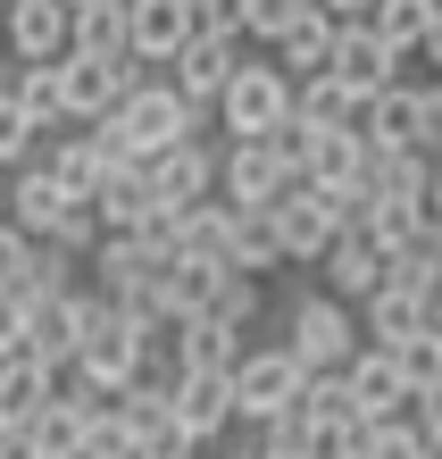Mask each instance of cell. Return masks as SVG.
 <instances>
[{"label":"cell","mask_w":442,"mask_h":459,"mask_svg":"<svg viewBox=\"0 0 442 459\" xmlns=\"http://www.w3.org/2000/svg\"><path fill=\"white\" fill-rule=\"evenodd\" d=\"M242 50H251L242 34H184V50L168 59V84H176L184 100H201V109H209V100H217V84H226V75L242 67Z\"/></svg>","instance_id":"cell-12"},{"label":"cell","mask_w":442,"mask_h":459,"mask_svg":"<svg viewBox=\"0 0 442 459\" xmlns=\"http://www.w3.org/2000/svg\"><path fill=\"white\" fill-rule=\"evenodd\" d=\"M267 301H275L267 276H242V267H226V284H217V301H209L201 317H217V326H234V334H251L259 317H267Z\"/></svg>","instance_id":"cell-27"},{"label":"cell","mask_w":442,"mask_h":459,"mask_svg":"<svg viewBox=\"0 0 442 459\" xmlns=\"http://www.w3.org/2000/svg\"><path fill=\"white\" fill-rule=\"evenodd\" d=\"M418 209H426V226L442 234V159H434V176H426V193H418Z\"/></svg>","instance_id":"cell-43"},{"label":"cell","mask_w":442,"mask_h":459,"mask_svg":"<svg viewBox=\"0 0 442 459\" xmlns=\"http://www.w3.org/2000/svg\"><path fill=\"white\" fill-rule=\"evenodd\" d=\"M67 50L126 59V0H75V9H67Z\"/></svg>","instance_id":"cell-23"},{"label":"cell","mask_w":442,"mask_h":459,"mask_svg":"<svg viewBox=\"0 0 442 459\" xmlns=\"http://www.w3.org/2000/svg\"><path fill=\"white\" fill-rule=\"evenodd\" d=\"M168 410H176L184 435L209 451V443L234 426V376H226V368H176V376H168Z\"/></svg>","instance_id":"cell-9"},{"label":"cell","mask_w":442,"mask_h":459,"mask_svg":"<svg viewBox=\"0 0 442 459\" xmlns=\"http://www.w3.org/2000/svg\"><path fill=\"white\" fill-rule=\"evenodd\" d=\"M359 234H368L376 251L393 259L401 242H418V234H426V209H418V201H368V218H359Z\"/></svg>","instance_id":"cell-30"},{"label":"cell","mask_w":442,"mask_h":459,"mask_svg":"<svg viewBox=\"0 0 442 459\" xmlns=\"http://www.w3.org/2000/svg\"><path fill=\"white\" fill-rule=\"evenodd\" d=\"M134 451H143V443H134L126 426H117V410L100 401V410L84 418V443H75V459H134Z\"/></svg>","instance_id":"cell-34"},{"label":"cell","mask_w":442,"mask_h":459,"mask_svg":"<svg viewBox=\"0 0 442 459\" xmlns=\"http://www.w3.org/2000/svg\"><path fill=\"white\" fill-rule=\"evenodd\" d=\"M143 84V59H92V50H67L59 59V100H67V126H92V117H108L117 100Z\"/></svg>","instance_id":"cell-5"},{"label":"cell","mask_w":442,"mask_h":459,"mask_svg":"<svg viewBox=\"0 0 442 459\" xmlns=\"http://www.w3.org/2000/svg\"><path fill=\"white\" fill-rule=\"evenodd\" d=\"M393 368L409 376V393H426L434 376H442V326H418L409 342H393Z\"/></svg>","instance_id":"cell-33"},{"label":"cell","mask_w":442,"mask_h":459,"mask_svg":"<svg viewBox=\"0 0 442 459\" xmlns=\"http://www.w3.org/2000/svg\"><path fill=\"white\" fill-rule=\"evenodd\" d=\"M50 393H59V368H42L34 351H9V359H0V418L9 426H25Z\"/></svg>","instance_id":"cell-21"},{"label":"cell","mask_w":442,"mask_h":459,"mask_svg":"<svg viewBox=\"0 0 442 459\" xmlns=\"http://www.w3.org/2000/svg\"><path fill=\"white\" fill-rule=\"evenodd\" d=\"M192 34H242V0H192Z\"/></svg>","instance_id":"cell-39"},{"label":"cell","mask_w":442,"mask_h":459,"mask_svg":"<svg viewBox=\"0 0 442 459\" xmlns=\"http://www.w3.org/2000/svg\"><path fill=\"white\" fill-rule=\"evenodd\" d=\"M267 50H275V67H284L292 84H300V75H325V59H334V17H325V9H309L300 25H284V34H275Z\"/></svg>","instance_id":"cell-22"},{"label":"cell","mask_w":442,"mask_h":459,"mask_svg":"<svg viewBox=\"0 0 442 459\" xmlns=\"http://www.w3.org/2000/svg\"><path fill=\"white\" fill-rule=\"evenodd\" d=\"M251 459H309V451H267V443H259V451H251Z\"/></svg>","instance_id":"cell-46"},{"label":"cell","mask_w":442,"mask_h":459,"mask_svg":"<svg viewBox=\"0 0 442 459\" xmlns=\"http://www.w3.org/2000/svg\"><path fill=\"white\" fill-rule=\"evenodd\" d=\"M67 9H75V0H67Z\"/></svg>","instance_id":"cell-49"},{"label":"cell","mask_w":442,"mask_h":459,"mask_svg":"<svg viewBox=\"0 0 442 459\" xmlns=\"http://www.w3.org/2000/svg\"><path fill=\"white\" fill-rule=\"evenodd\" d=\"M384 276H393V259H384V251H376V242L359 234V226H342V234L317 251V284L334 292V301H368V292H376Z\"/></svg>","instance_id":"cell-13"},{"label":"cell","mask_w":442,"mask_h":459,"mask_svg":"<svg viewBox=\"0 0 442 459\" xmlns=\"http://www.w3.org/2000/svg\"><path fill=\"white\" fill-rule=\"evenodd\" d=\"M309 459H368V418H342V426H309Z\"/></svg>","instance_id":"cell-37"},{"label":"cell","mask_w":442,"mask_h":459,"mask_svg":"<svg viewBox=\"0 0 442 459\" xmlns=\"http://www.w3.org/2000/svg\"><path fill=\"white\" fill-rule=\"evenodd\" d=\"M434 92V134H426V143H434V159H442V84H426Z\"/></svg>","instance_id":"cell-45"},{"label":"cell","mask_w":442,"mask_h":459,"mask_svg":"<svg viewBox=\"0 0 442 459\" xmlns=\"http://www.w3.org/2000/svg\"><path fill=\"white\" fill-rule=\"evenodd\" d=\"M351 134H359L368 151H434V143H426V134H434V92H426V84H401V75H393L384 92L359 100Z\"/></svg>","instance_id":"cell-3"},{"label":"cell","mask_w":442,"mask_h":459,"mask_svg":"<svg viewBox=\"0 0 442 459\" xmlns=\"http://www.w3.org/2000/svg\"><path fill=\"white\" fill-rule=\"evenodd\" d=\"M50 176L67 184V193H92V184L117 168V151H108V134L100 126H75V134H50V151H34Z\"/></svg>","instance_id":"cell-18"},{"label":"cell","mask_w":442,"mask_h":459,"mask_svg":"<svg viewBox=\"0 0 442 459\" xmlns=\"http://www.w3.org/2000/svg\"><path fill=\"white\" fill-rule=\"evenodd\" d=\"M351 309H359V342H368V351H393V342H409L426 326V301L401 292V284H376L368 301H351Z\"/></svg>","instance_id":"cell-20"},{"label":"cell","mask_w":442,"mask_h":459,"mask_svg":"<svg viewBox=\"0 0 442 459\" xmlns=\"http://www.w3.org/2000/svg\"><path fill=\"white\" fill-rule=\"evenodd\" d=\"M9 59H67V0H0Z\"/></svg>","instance_id":"cell-14"},{"label":"cell","mask_w":442,"mask_h":459,"mask_svg":"<svg viewBox=\"0 0 442 459\" xmlns=\"http://www.w3.org/2000/svg\"><path fill=\"white\" fill-rule=\"evenodd\" d=\"M309 9H317V0H242V34H251V42H275L284 25H300Z\"/></svg>","instance_id":"cell-35"},{"label":"cell","mask_w":442,"mask_h":459,"mask_svg":"<svg viewBox=\"0 0 442 459\" xmlns=\"http://www.w3.org/2000/svg\"><path fill=\"white\" fill-rule=\"evenodd\" d=\"M143 184L159 193V209H184V201H209L217 193V143L209 134H176L143 159Z\"/></svg>","instance_id":"cell-7"},{"label":"cell","mask_w":442,"mask_h":459,"mask_svg":"<svg viewBox=\"0 0 442 459\" xmlns=\"http://www.w3.org/2000/svg\"><path fill=\"white\" fill-rule=\"evenodd\" d=\"M292 117L309 126V134H317V126H351V117H359V92L342 84L334 67H325V75H300V84H292Z\"/></svg>","instance_id":"cell-25"},{"label":"cell","mask_w":442,"mask_h":459,"mask_svg":"<svg viewBox=\"0 0 442 459\" xmlns=\"http://www.w3.org/2000/svg\"><path fill=\"white\" fill-rule=\"evenodd\" d=\"M317 193H325V209H334V226H359V218H368V184H317Z\"/></svg>","instance_id":"cell-40"},{"label":"cell","mask_w":442,"mask_h":459,"mask_svg":"<svg viewBox=\"0 0 442 459\" xmlns=\"http://www.w3.org/2000/svg\"><path fill=\"white\" fill-rule=\"evenodd\" d=\"M9 351H25V301L0 284V359H9Z\"/></svg>","instance_id":"cell-41"},{"label":"cell","mask_w":442,"mask_h":459,"mask_svg":"<svg viewBox=\"0 0 442 459\" xmlns=\"http://www.w3.org/2000/svg\"><path fill=\"white\" fill-rule=\"evenodd\" d=\"M34 151H42V126L17 109V92H9V84H0V168H25Z\"/></svg>","instance_id":"cell-32"},{"label":"cell","mask_w":442,"mask_h":459,"mask_svg":"<svg viewBox=\"0 0 442 459\" xmlns=\"http://www.w3.org/2000/svg\"><path fill=\"white\" fill-rule=\"evenodd\" d=\"M359 168H368V143L351 126H300V184H359Z\"/></svg>","instance_id":"cell-19"},{"label":"cell","mask_w":442,"mask_h":459,"mask_svg":"<svg viewBox=\"0 0 442 459\" xmlns=\"http://www.w3.org/2000/svg\"><path fill=\"white\" fill-rule=\"evenodd\" d=\"M67 201H75L67 184L50 176L42 159H25V168H9V201H0V218H9V226H25V234H50Z\"/></svg>","instance_id":"cell-17"},{"label":"cell","mask_w":442,"mask_h":459,"mask_svg":"<svg viewBox=\"0 0 442 459\" xmlns=\"http://www.w3.org/2000/svg\"><path fill=\"white\" fill-rule=\"evenodd\" d=\"M226 267H242V276H275V267H284V242H275L267 209H234V234H226Z\"/></svg>","instance_id":"cell-26"},{"label":"cell","mask_w":442,"mask_h":459,"mask_svg":"<svg viewBox=\"0 0 442 459\" xmlns=\"http://www.w3.org/2000/svg\"><path fill=\"white\" fill-rule=\"evenodd\" d=\"M226 376H234V418L259 426V418H275V410L300 393V376H309V368H300L284 342H242V359H234Z\"/></svg>","instance_id":"cell-4"},{"label":"cell","mask_w":442,"mask_h":459,"mask_svg":"<svg viewBox=\"0 0 442 459\" xmlns=\"http://www.w3.org/2000/svg\"><path fill=\"white\" fill-rule=\"evenodd\" d=\"M426 176H434V151H368V168H359L376 201H418Z\"/></svg>","instance_id":"cell-24"},{"label":"cell","mask_w":442,"mask_h":459,"mask_svg":"<svg viewBox=\"0 0 442 459\" xmlns=\"http://www.w3.org/2000/svg\"><path fill=\"white\" fill-rule=\"evenodd\" d=\"M342 385H351V401H359V418H368V426H393V418H409V401H418V393H409V376L393 368V351H368V342L342 359Z\"/></svg>","instance_id":"cell-11"},{"label":"cell","mask_w":442,"mask_h":459,"mask_svg":"<svg viewBox=\"0 0 442 459\" xmlns=\"http://www.w3.org/2000/svg\"><path fill=\"white\" fill-rule=\"evenodd\" d=\"M9 435H17V426H9V418H0V443H9Z\"/></svg>","instance_id":"cell-48"},{"label":"cell","mask_w":442,"mask_h":459,"mask_svg":"<svg viewBox=\"0 0 442 459\" xmlns=\"http://www.w3.org/2000/svg\"><path fill=\"white\" fill-rule=\"evenodd\" d=\"M192 34V0H126V50L143 67H168Z\"/></svg>","instance_id":"cell-15"},{"label":"cell","mask_w":442,"mask_h":459,"mask_svg":"<svg viewBox=\"0 0 442 459\" xmlns=\"http://www.w3.org/2000/svg\"><path fill=\"white\" fill-rule=\"evenodd\" d=\"M25 267H34V234H25V226H9V218H0V284H25Z\"/></svg>","instance_id":"cell-38"},{"label":"cell","mask_w":442,"mask_h":459,"mask_svg":"<svg viewBox=\"0 0 442 459\" xmlns=\"http://www.w3.org/2000/svg\"><path fill=\"white\" fill-rule=\"evenodd\" d=\"M267 226H275V242H284V267H317V251L342 234L334 209H325V193H317V184H300V176L267 201Z\"/></svg>","instance_id":"cell-8"},{"label":"cell","mask_w":442,"mask_h":459,"mask_svg":"<svg viewBox=\"0 0 442 459\" xmlns=\"http://www.w3.org/2000/svg\"><path fill=\"white\" fill-rule=\"evenodd\" d=\"M325 67H334L342 84H351L359 100H368V92H384V84H393V75H401L409 59H401V50L384 42V34H376L368 17H334V59H325Z\"/></svg>","instance_id":"cell-10"},{"label":"cell","mask_w":442,"mask_h":459,"mask_svg":"<svg viewBox=\"0 0 442 459\" xmlns=\"http://www.w3.org/2000/svg\"><path fill=\"white\" fill-rule=\"evenodd\" d=\"M209 117H217V134H267V126H284L292 117V75L275 67V59H251L242 50V67L217 84V100H209Z\"/></svg>","instance_id":"cell-2"},{"label":"cell","mask_w":442,"mask_h":459,"mask_svg":"<svg viewBox=\"0 0 442 459\" xmlns=\"http://www.w3.org/2000/svg\"><path fill=\"white\" fill-rule=\"evenodd\" d=\"M384 284H401V292H418V301L434 309V301H442V234L426 226L418 242H401V251H393V276H384Z\"/></svg>","instance_id":"cell-29"},{"label":"cell","mask_w":442,"mask_h":459,"mask_svg":"<svg viewBox=\"0 0 442 459\" xmlns=\"http://www.w3.org/2000/svg\"><path fill=\"white\" fill-rule=\"evenodd\" d=\"M284 184H292V168L275 159L267 134H234V143H217V201H234V209H267Z\"/></svg>","instance_id":"cell-6"},{"label":"cell","mask_w":442,"mask_h":459,"mask_svg":"<svg viewBox=\"0 0 442 459\" xmlns=\"http://www.w3.org/2000/svg\"><path fill=\"white\" fill-rule=\"evenodd\" d=\"M92 126L108 134V151H117V159H151L159 143H176V134H209V109H201V100H184L168 75H143V84H134L108 117H92Z\"/></svg>","instance_id":"cell-1"},{"label":"cell","mask_w":442,"mask_h":459,"mask_svg":"<svg viewBox=\"0 0 442 459\" xmlns=\"http://www.w3.org/2000/svg\"><path fill=\"white\" fill-rule=\"evenodd\" d=\"M434 9H442V0H376V9H368V25L401 50V59H409V50H418V34L434 25Z\"/></svg>","instance_id":"cell-31"},{"label":"cell","mask_w":442,"mask_h":459,"mask_svg":"<svg viewBox=\"0 0 442 459\" xmlns=\"http://www.w3.org/2000/svg\"><path fill=\"white\" fill-rule=\"evenodd\" d=\"M317 9H325V17H368L376 0H317Z\"/></svg>","instance_id":"cell-44"},{"label":"cell","mask_w":442,"mask_h":459,"mask_svg":"<svg viewBox=\"0 0 442 459\" xmlns=\"http://www.w3.org/2000/svg\"><path fill=\"white\" fill-rule=\"evenodd\" d=\"M242 334L217 326V317H176V368H234Z\"/></svg>","instance_id":"cell-28"},{"label":"cell","mask_w":442,"mask_h":459,"mask_svg":"<svg viewBox=\"0 0 442 459\" xmlns=\"http://www.w3.org/2000/svg\"><path fill=\"white\" fill-rule=\"evenodd\" d=\"M0 84H9V42H0Z\"/></svg>","instance_id":"cell-47"},{"label":"cell","mask_w":442,"mask_h":459,"mask_svg":"<svg viewBox=\"0 0 442 459\" xmlns=\"http://www.w3.org/2000/svg\"><path fill=\"white\" fill-rule=\"evenodd\" d=\"M34 242H59V251H75V259H84L92 242H100V218H92V201L75 193V201L59 209V226H50V234H34Z\"/></svg>","instance_id":"cell-36"},{"label":"cell","mask_w":442,"mask_h":459,"mask_svg":"<svg viewBox=\"0 0 442 459\" xmlns=\"http://www.w3.org/2000/svg\"><path fill=\"white\" fill-rule=\"evenodd\" d=\"M409 59H418V67H442V9H434V25L418 34V50H409Z\"/></svg>","instance_id":"cell-42"},{"label":"cell","mask_w":442,"mask_h":459,"mask_svg":"<svg viewBox=\"0 0 442 459\" xmlns=\"http://www.w3.org/2000/svg\"><path fill=\"white\" fill-rule=\"evenodd\" d=\"M84 201H92L100 234H143V226H151V209H159V193L143 184V159H117V168H108Z\"/></svg>","instance_id":"cell-16"}]
</instances>
